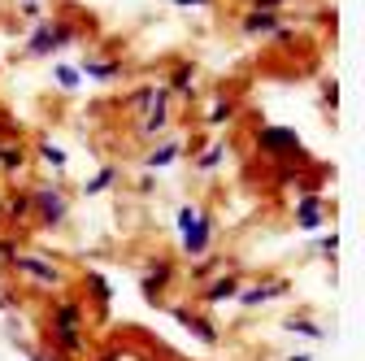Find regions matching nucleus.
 Returning <instances> with one entry per match:
<instances>
[{
  "instance_id": "obj_20",
  "label": "nucleus",
  "mask_w": 365,
  "mask_h": 361,
  "mask_svg": "<svg viewBox=\"0 0 365 361\" xmlns=\"http://www.w3.org/2000/svg\"><path fill=\"white\" fill-rule=\"evenodd\" d=\"M222 270H226V261H222V257H213V253H205V257H196V261H192L187 279H192V283H209L213 275H222Z\"/></svg>"
},
{
  "instance_id": "obj_25",
  "label": "nucleus",
  "mask_w": 365,
  "mask_h": 361,
  "mask_svg": "<svg viewBox=\"0 0 365 361\" xmlns=\"http://www.w3.org/2000/svg\"><path fill=\"white\" fill-rule=\"evenodd\" d=\"M283 327H287L292 335H304V340H322V335H327V331L317 327V322H309V318H296V313H292V318H283Z\"/></svg>"
},
{
  "instance_id": "obj_5",
  "label": "nucleus",
  "mask_w": 365,
  "mask_h": 361,
  "mask_svg": "<svg viewBox=\"0 0 365 361\" xmlns=\"http://www.w3.org/2000/svg\"><path fill=\"white\" fill-rule=\"evenodd\" d=\"M161 309H165L170 318H174V322H178L182 331H187L192 340H200L205 348H217V344H222V331H217V327H213V322L205 318L200 309H187V305H161Z\"/></svg>"
},
{
  "instance_id": "obj_15",
  "label": "nucleus",
  "mask_w": 365,
  "mask_h": 361,
  "mask_svg": "<svg viewBox=\"0 0 365 361\" xmlns=\"http://www.w3.org/2000/svg\"><path fill=\"white\" fill-rule=\"evenodd\" d=\"M74 70H78V74H87V78H101V83H113V78H122L126 61H122V57H113V61H101V57H83V61H78Z\"/></svg>"
},
{
  "instance_id": "obj_9",
  "label": "nucleus",
  "mask_w": 365,
  "mask_h": 361,
  "mask_svg": "<svg viewBox=\"0 0 365 361\" xmlns=\"http://www.w3.org/2000/svg\"><path fill=\"white\" fill-rule=\"evenodd\" d=\"M22 53L35 57V61H43V57L57 53V44H53V18H35V22H31V35H26V44H22Z\"/></svg>"
},
{
  "instance_id": "obj_19",
  "label": "nucleus",
  "mask_w": 365,
  "mask_h": 361,
  "mask_svg": "<svg viewBox=\"0 0 365 361\" xmlns=\"http://www.w3.org/2000/svg\"><path fill=\"white\" fill-rule=\"evenodd\" d=\"M26 166H31V153L22 144H0V170H5L9 178H18Z\"/></svg>"
},
{
  "instance_id": "obj_17",
  "label": "nucleus",
  "mask_w": 365,
  "mask_h": 361,
  "mask_svg": "<svg viewBox=\"0 0 365 361\" xmlns=\"http://www.w3.org/2000/svg\"><path fill=\"white\" fill-rule=\"evenodd\" d=\"M279 26H283V22H279V14H265V9H248V14L240 18V31H244V35H252V39H257V35L265 39V35H274Z\"/></svg>"
},
{
  "instance_id": "obj_21",
  "label": "nucleus",
  "mask_w": 365,
  "mask_h": 361,
  "mask_svg": "<svg viewBox=\"0 0 365 361\" xmlns=\"http://www.w3.org/2000/svg\"><path fill=\"white\" fill-rule=\"evenodd\" d=\"M35 157H39L43 166H48V170H57V174H61V170L70 166L66 148H61V144H53V140H39V144H35Z\"/></svg>"
},
{
  "instance_id": "obj_12",
  "label": "nucleus",
  "mask_w": 365,
  "mask_h": 361,
  "mask_svg": "<svg viewBox=\"0 0 365 361\" xmlns=\"http://www.w3.org/2000/svg\"><path fill=\"white\" fill-rule=\"evenodd\" d=\"M170 101H174V96H161V101H157V105L144 113L140 131H135L144 144H148V140H161V135H165V126H170V118H174V113H170Z\"/></svg>"
},
{
  "instance_id": "obj_11",
  "label": "nucleus",
  "mask_w": 365,
  "mask_h": 361,
  "mask_svg": "<svg viewBox=\"0 0 365 361\" xmlns=\"http://www.w3.org/2000/svg\"><path fill=\"white\" fill-rule=\"evenodd\" d=\"M240 296V270H222V275H213V283L200 292V305H226V300H235Z\"/></svg>"
},
{
  "instance_id": "obj_27",
  "label": "nucleus",
  "mask_w": 365,
  "mask_h": 361,
  "mask_svg": "<svg viewBox=\"0 0 365 361\" xmlns=\"http://www.w3.org/2000/svg\"><path fill=\"white\" fill-rule=\"evenodd\" d=\"M317 253L335 261V253H339V235H335V231H331V235H322V240H317Z\"/></svg>"
},
{
  "instance_id": "obj_14",
  "label": "nucleus",
  "mask_w": 365,
  "mask_h": 361,
  "mask_svg": "<svg viewBox=\"0 0 365 361\" xmlns=\"http://www.w3.org/2000/svg\"><path fill=\"white\" fill-rule=\"evenodd\" d=\"M83 288L91 292V305H96V313L105 318L109 305H113V288H109V279L101 275V270H83Z\"/></svg>"
},
{
  "instance_id": "obj_13",
  "label": "nucleus",
  "mask_w": 365,
  "mask_h": 361,
  "mask_svg": "<svg viewBox=\"0 0 365 361\" xmlns=\"http://www.w3.org/2000/svg\"><path fill=\"white\" fill-rule=\"evenodd\" d=\"M31 222V188H9L5 192V227H26Z\"/></svg>"
},
{
  "instance_id": "obj_31",
  "label": "nucleus",
  "mask_w": 365,
  "mask_h": 361,
  "mask_svg": "<svg viewBox=\"0 0 365 361\" xmlns=\"http://www.w3.org/2000/svg\"><path fill=\"white\" fill-rule=\"evenodd\" d=\"M292 361H313V357H309V352H296V357H292Z\"/></svg>"
},
{
  "instance_id": "obj_32",
  "label": "nucleus",
  "mask_w": 365,
  "mask_h": 361,
  "mask_svg": "<svg viewBox=\"0 0 365 361\" xmlns=\"http://www.w3.org/2000/svg\"><path fill=\"white\" fill-rule=\"evenodd\" d=\"M18 5H39V0H18Z\"/></svg>"
},
{
  "instance_id": "obj_24",
  "label": "nucleus",
  "mask_w": 365,
  "mask_h": 361,
  "mask_svg": "<svg viewBox=\"0 0 365 361\" xmlns=\"http://www.w3.org/2000/svg\"><path fill=\"white\" fill-rule=\"evenodd\" d=\"M53 83L61 87V92H78V87H83V74H78L74 66H53Z\"/></svg>"
},
{
  "instance_id": "obj_3",
  "label": "nucleus",
  "mask_w": 365,
  "mask_h": 361,
  "mask_svg": "<svg viewBox=\"0 0 365 361\" xmlns=\"http://www.w3.org/2000/svg\"><path fill=\"white\" fill-rule=\"evenodd\" d=\"M257 153H265L269 161H283V157H304V140L292 126H257L252 135Z\"/></svg>"
},
{
  "instance_id": "obj_7",
  "label": "nucleus",
  "mask_w": 365,
  "mask_h": 361,
  "mask_svg": "<svg viewBox=\"0 0 365 361\" xmlns=\"http://www.w3.org/2000/svg\"><path fill=\"white\" fill-rule=\"evenodd\" d=\"M57 327H83V331H87V305H83L78 296H57V300H48V331H57Z\"/></svg>"
},
{
  "instance_id": "obj_18",
  "label": "nucleus",
  "mask_w": 365,
  "mask_h": 361,
  "mask_svg": "<svg viewBox=\"0 0 365 361\" xmlns=\"http://www.w3.org/2000/svg\"><path fill=\"white\" fill-rule=\"evenodd\" d=\"M170 96H178V101H192L196 96V61H178V70L170 74Z\"/></svg>"
},
{
  "instance_id": "obj_10",
  "label": "nucleus",
  "mask_w": 365,
  "mask_h": 361,
  "mask_svg": "<svg viewBox=\"0 0 365 361\" xmlns=\"http://www.w3.org/2000/svg\"><path fill=\"white\" fill-rule=\"evenodd\" d=\"M287 292H292L287 279H269V283H257V288H240L235 305H244V309H261V305L279 300V296H287Z\"/></svg>"
},
{
  "instance_id": "obj_23",
  "label": "nucleus",
  "mask_w": 365,
  "mask_h": 361,
  "mask_svg": "<svg viewBox=\"0 0 365 361\" xmlns=\"http://www.w3.org/2000/svg\"><path fill=\"white\" fill-rule=\"evenodd\" d=\"M235 113H240L235 96H217V101H213V109H209V118H205V126H222V122H235Z\"/></svg>"
},
{
  "instance_id": "obj_4",
  "label": "nucleus",
  "mask_w": 365,
  "mask_h": 361,
  "mask_svg": "<svg viewBox=\"0 0 365 361\" xmlns=\"http://www.w3.org/2000/svg\"><path fill=\"white\" fill-rule=\"evenodd\" d=\"M14 275L18 279H31V283H39V288H66V270L57 265V261H48V257H35V253H18L14 257Z\"/></svg>"
},
{
  "instance_id": "obj_30",
  "label": "nucleus",
  "mask_w": 365,
  "mask_h": 361,
  "mask_svg": "<svg viewBox=\"0 0 365 361\" xmlns=\"http://www.w3.org/2000/svg\"><path fill=\"white\" fill-rule=\"evenodd\" d=\"M96 361H118V352H101V357H96Z\"/></svg>"
},
{
  "instance_id": "obj_8",
  "label": "nucleus",
  "mask_w": 365,
  "mask_h": 361,
  "mask_svg": "<svg viewBox=\"0 0 365 361\" xmlns=\"http://www.w3.org/2000/svg\"><path fill=\"white\" fill-rule=\"evenodd\" d=\"M327 209H331V200H327V196H317V192L296 196V227H300V231L327 227Z\"/></svg>"
},
{
  "instance_id": "obj_2",
  "label": "nucleus",
  "mask_w": 365,
  "mask_h": 361,
  "mask_svg": "<svg viewBox=\"0 0 365 361\" xmlns=\"http://www.w3.org/2000/svg\"><path fill=\"white\" fill-rule=\"evenodd\" d=\"M66 218H70V196H66V188H57V183L31 188V222H35V227L57 231V227H66Z\"/></svg>"
},
{
  "instance_id": "obj_26",
  "label": "nucleus",
  "mask_w": 365,
  "mask_h": 361,
  "mask_svg": "<svg viewBox=\"0 0 365 361\" xmlns=\"http://www.w3.org/2000/svg\"><path fill=\"white\" fill-rule=\"evenodd\" d=\"M222 161H226V144H213L209 153H200V157H196V170H200V174H213Z\"/></svg>"
},
{
  "instance_id": "obj_22",
  "label": "nucleus",
  "mask_w": 365,
  "mask_h": 361,
  "mask_svg": "<svg viewBox=\"0 0 365 361\" xmlns=\"http://www.w3.org/2000/svg\"><path fill=\"white\" fill-rule=\"evenodd\" d=\"M113 183H118V166H101V170L83 183V196H101V192H109Z\"/></svg>"
},
{
  "instance_id": "obj_6",
  "label": "nucleus",
  "mask_w": 365,
  "mask_h": 361,
  "mask_svg": "<svg viewBox=\"0 0 365 361\" xmlns=\"http://www.w3.org/2000/svg\"><path fill=\"white\" fill-rule=\"evenodd\" d=\"M174 261L170 257H157L148 270H144V300L157 309V305H165V292H170V283H174Z\"/></svg>"
},
{
  "instance_id": "obj_16",
  "label": "nucleus",
  "mask_w": 365,
  "mask_h": 361,
  "mask_svg": "<svg viewBox=\"0 0 365 361\" xmlns=\"http://www.w3.org/2000/svg\"><path fill=\"white\" fill-rule=\"evenodd\" d=\"M182 157V140H161V144H153L148 153H144V170H165V166H174Z\"/></svg>"
},
{
  "instance_id": "obj_29",
  "label": "nucleus",
  "mask_w": 365,
  "mask_h": 361,
  "mask_svg": "<svg viewBox=\"0 0 365 361\" xmlns=\"http://www.w3.org/2000/svg\"><path fill=\"white\" fill-rule=\"evenodd\" d=\"M178 9H205V5H213V0H174Z\"/></svg>"
},
{
  "instance_id": "obj_28",
  "label": "nucleus",
  "mask_w": 365,
  "mask_h": 361,
  "mask_svg": "<svg viewBox=\"0 0 365 361\" xmlns=\"http://www.w3.org/2000/svg\"><path fill=\"white\" fill-rule=\"evenodd\" d=\"M287 0H252V9H265V14H279Z\"/></svg>"
},
{
  "instance_id": "obj_1",
  "label": "nucleus",
  "mask_w": 365,
  "mask_h": 361,
  "mask_svg": "<svg viewBox=\"0 0 365 361\" xmlns=\"http://www.w3.org/2000/svg\"><path fill=\"white\" fill-rule=\"evenodd\" d=\"M178 244L192 261L205 257L213 248V213L209 209H196V205H182L178 209Z\"/></svg>"
}]
</instances>
